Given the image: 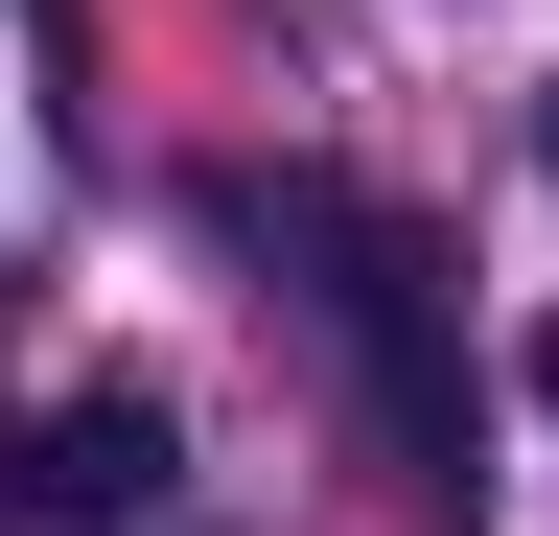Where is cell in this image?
<instances>
[{"label":"cell","instance_id":"3957f363","mask_svg":"<svg viewBox=\"0 0 559 536\" xmlns=\"http://www.w3.org/2000/svg\"><path fill=\"white\" fill-rule=\"evenodd\" d=\"M536 420H559V326H536Z\"/></svg>","mask_w":559,"mask_h":536},{"label":"cell","instance_id":"7a4b0ae2","mask_svg":"<svg viewBox=\"0 0 559 536\" xmlns=\"http://www.w3.org/2000/svg\"><path fill=\"white\" fill-rule=\"evenodd\" d=\"M0 513H47V536H140V513H164V396H140V373L47 396L24 466H0Z\"/></svg>","mask_w":559,"mask_h":536},{"label":"cell","instance_id":"6da1fadb","mask_svg":"<svg viewBox=\"0 0 559 536\" xmlns=\"http://www.w3.org/2000/svg\"><path fill=\"white\" fill-rule=\"evenodd\" d=\"M257 234L326 257V326H349V396H373L396 490H466V281H443V234L373 211V187H280Z\"/></svg>","mask_w":559,"mask_h":536},{"label":"cell","instance_id":"277c9868","mask_svg":"<svg viewBox=\"0 0 559 536\" xmlns=\"http://www.w3.org/2000/svg\"><path fill=\"white\" fill-rule=\"evenodd\" d=\"M536 164H559V94H536Z\"/></svg>","mask_w":559,"mask_h":536}]
</instances>
